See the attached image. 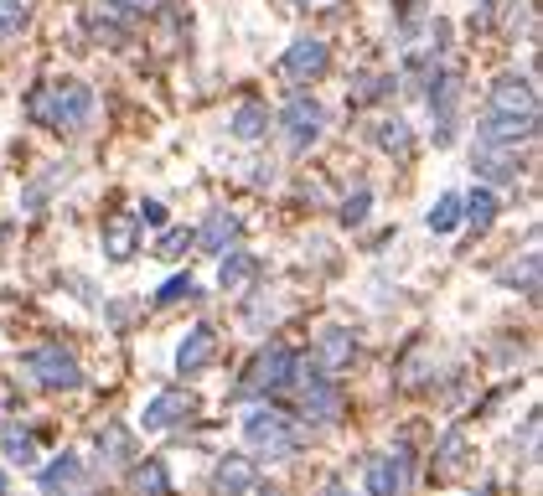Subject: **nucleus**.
I'll list each match as a JSON object with an SVG mask.
<instances>
[{
    "mask_svg": "<svg viewBox=\"0 0 543 496\" xmlns=\"http://www.w3.org/2000/svg\"><path fill=\"white\" fill-rule=\"evenodd\" d=\"M244 440L264 460H290V455H300V445H306V429H300L280 403H254V409L244 414Z\"/></svg>",
    "mask_w": 543,
    "mask_h": 496,
    "instance_id": "f03ea898",
    "label": "nucleus"
},
{
    "mask_svg": "<svg viewBox=\"0 0 543 496\" xmlns=\"http://www.w3.org/2000/svg\"><path fill=\"white\" fill-rule=\"evenodd\" d=\"M68 176H73V166H68V161H63V166H52V171H42V176L21 192V207H26V212H42V207H47V197H52Z\"/></svg>",
    "mask_w": 543,
    "mask_h": 496,
    "instance_id": "393cba45",
    "label": "nucleus"
},
{
    "mask_svg": "<svg viewBox=\"0 0 543 496\" xmlns=\"http://www.w3.org/2000/svg\"><path fill=\"white\" fill-rule=\"evenodd\" d=\"M130 491H135V496H171V471H166V460H161V455L135 460V465H130Z\"/></svg>",
    "mask_w": 543,
    "mask_h": 496,
    "instance_id": "412c9836",
    "label": "nucleus"
},
{
    "mask_svg": "<svg viewBox=\"0 0 543 496\" xmlns=\"http://www.w3.org/2000/svg\"><path fill=\"white\" fill-rule=\"evenodd\" d=\"M135 217H140V223H150V228H166V207L161 202H140Z\"/></svg>",
    "mask_w": 543,
    "mask_h": 496,
    "instance_id": "c9c22d12",
    "label": "nucleus"
},
{
    "mask_svg": "<svg viewBox=\"0 0 543 496\" xmlns=\"http://www.w3.org/2000/svg\"><path fill=\"white\" fill-rule=\"evenodd\" d=\"M32 119L47 124V130L78 135V130H88V119H94V88L78 83V78L47 83V88L32 93Z\"/></svg>",
    "mask_w": 543,
    "mask_h": 496,
    "instance_id": "f257e3e1",
    "label": "nucleus"
},
{
    "mask_svg": "<svg viewBox=\"0 0 543 496\" xmlns=\"http://www.w3.org/2000/svg\"><path fill=\"white\" fill-rule=\"evenodd\" d=\"M352 352H357L352 331H347V326H326L321 341H316V362H311V367H321V372H331V378H337L342 367H352Z\"/></svg>",
    "mask_w": 543,
    "mask_h": 496,
    "instance_id": "f3484780",
    "label": "nucleus"
},
{
    "mask_svg": "<svg viewBox=\"0 0 543 496\" xmlns=\"http://www.w3.org/2000/svg\"><path fill=\"white\" fill-rule=\"evenodd\" d=\"M502 285H507V290H523V295L538 290V254H533V248L523 254V269H518V264H507V269H502Z\"/></svg>",
    "mask_w": 543,
    "mask_h": 496,
    "instance_id": "c756f323",
    "label": "nucleus"
},
{
    "mask_svg": "<svg viewBox=\"0 0 543 496\" xmlns=\"http://www.w3.org/2000/svg\"><path fill=\"white\" fill-rule=\"evenodd\" d=\"M104 11L119 16V21H135V16H156V11H166V0H104Z\"/></svg>",
    "mask_w": 543,
    "mask_h": 496,
    "instance_id": "2f4dec72",
    "label": "nucleus"
},
{
    "mask_svg": "<svg viewBox=\"0 0 543 496\" xmlns=\"http://www.w3.org/2000/svg\"><path fill=\"white\" fill-rule=\"evenodd\" d=\"M487 109L492 114H538V93H533V78H518V73H502L487 93Z\"/></svg>",
    "mask_w": 543,
    "mask_h": 496,
    "instance_id": "9b49d317",
    "label": "nucleus"
},
{
    "mask_svg": "<svg viewBox=\"0 0 543 496\" xmlns=\"http://www.w3.org/2000/svg\"><path fill=\"white\" fill-rule=\"evenodd\" d=\"M26 378H32L37 388H47V393H73V388H83V367H78V357L73 352H63L57 341H47V347H37V352H26Z\"/></svg>",
    "mask_w": 543,
    "mask_h": 496,
    "instance_id": "20e7f679",
    "label": "nucleus"
},
{
    "mask_svg": "<svg viewBox=\"0 0 543 496\" xmlns=\"http://www.w3.org/2000/svg\"><path fill=\"white\" fill-rule=\"evenodd\" d=\"M368 207H373V192L368 186H357V192L342 202V228H362L368 223Z\"/></svg>",
    "mask_w": 543,
    "mask_h": 496,
    "instance_id": "473e14b6",
    "label": "nucleus"
},
{
    "mask_svg": "<svg viewBox=\"0 0 543 496\" xmlns=\"http://www.w3.org/2000/svg\"><path fill=\"white\" fill-rule=\"evenodd\" d=\"M321 496H352V491H347V486H326Z\"/></svg>",
    "mask_w": 543,
    "mask_h": 496,
    "instance_id": "e433bc0d",
    "label": "nucleus"
},
{
    "mask_svg": "<svg viewBox=\"0 0 543 496\" xmlns=\"http://www.w3.org/2000/svg\"><path fill=\"white\" fill-rule=\"evenodd\" d=\"M26 26V0H0V42Z\"/></svg>",
    "mask_w": 543,
    "mask_h": 496,
    "instance_id": "72a5a7b5",
    "label": "nucleus"
},
{
    "mask_svg": "<svg viewBox=\"0 0 543 496\" xmlns=\"http://www.w3.org/2000/svg\"><path fill=\"white\" fill-rule=\"evenodd\" d=\"M228 135H233V140H244V145L264 140V135H269V104L244 99V104L233 109V119H228Z\"/></svg>",
    "mask_w": 543,
    "mask_h": 496,
    "instance_id": "aec40b11",
    "label": "nucleus"
},
{
    "mask_svg": "<svg viewBox=\"0 0 543 496\" xmlns=\"http://www.w3.org/2000/svg\"><path fill=\"white\" fill-rule=\"evenodd\" d=\"M538 135V114H481V124H476V145H528Z\"/></svg>",
    "mask_w": 543,
    "mask_h": 496,
    "instance_id": "1a4fd4ad",
    "label": "nucleus"
},
{
    "mask_svg": "<svg viewBox=\"0 0 543 496\" xmlns=\"http://www.w3.org/2000/svg\"><path fill=\"white\" fill-rule=\"evenodd\" d=\"M0 450H6L11 465H21V471H26V465H37V434L21 429V424H6V429H0Z\"/></svg>",
    "mask_w": 543,
    "mask_h": 496,
    "instance_id": "b1692460",
    "label": "nucleus"
},
{
    "mask_svg": "<svg viewBox=\"0 0 543 496\" xmlns=\"http://www.w3.org/2000/svg\"><path fill=\"white\" fill-rule=\"evenodd\" d=\"M223 264H218V290H249L254 279H259V259L249 254V248H228V254H218Z\"/></svg>",
    "mask_w": 543,
    "mask_h": 496,
    "instance_id": "6ab92c4d",
    "label": "nucleus"
},
{
    "mask_svg": "<svg viewBox=\"0 0 543 496\" xmlns=\"http://www.w3.org/2000/svg\"><path fill=\"white\" fill-rule=\"evenodd\" d=\"M471 171H476L481 181H492V186H512V181L523 176L518 150H512V145H476V150H471Z\"/></svg>",
    "mask_w": 543,
    "mask_h": 496,
    "instance_id": "f8f14e48",
    "label": "nucleus"
},
{
    "mask_svg": "<svg viewBox=\"0 0 543 496\" xmlns=\"http://www.w3.org/2000/svg\"><path fill=\"white\" fill-rule=\"evenodd\" d=\"M249 496H285V491H259V486H254V491H249Z\"/></svg>",
    "mask_w": 543,
    "mask_h": 496,
    "instance_id": "58836bf2",
    "label": "nucleus"
},
{
    "mask_svg": "<svg viewBox=\"0 0 543 496\" xmlns=\"http://www.w3.org/2000/svg\"><path fill=\"white\" fill-rule=\"evenodd\" d=\"M326 68H331V47H326L321 37H295L290 52L280 57V73H285L290 83H316Z\"/></svg>",
    "mask_w": 543,
    "mask_h": 496,
    "instance_id": "9d476101",
    "label": "nucleus"
},
{
    "mask_svg": "<svg viewBox=\"0 0 543 496\" xmlns=\"http://www.w3.org/2000/svg\"><path fill=\"white\" fill-rule=\"evenodd\" d=\"M461 471H466V434L450 429L440 440V450H435V476L445 481V476H461Z\"/></svg>",
    "mask_w": 543,
    "mask_h": 496,
    "instance_id": "bb28decb",
    "label": "nucleus"
},
{
    "mask_svg": "<svg viewBox=\"0 0 543 496\" xmlns=\"http://www.w3.org/2000/svg\"><path fill=\"white\" fill-rule=\"evenodd\" d=\"M192 414H197V398L187 388H161L156 398L145 403L140 424H145V434H166V429H181Z\"/></svg>",
    "mask_w": 543,
    "mask_h": 496,
    "instance_id": "0eeeda50",
    "label": "nucleus"
},
{
    "mask_svg": "<svg viewBox=\"0 0 543 496\" xmlns=\"http://www.w3.org/2000/svg\"><path fill=\"white\" fill-rule=\"evenodd\" d=\"M6 491H11V476H6V471H0V496H6Z\"/></svg>",
    "mask_w": 543,
    "mask_h": 496,
    "instance_id": "4c0bfd02",
    "label": "nucleus"
},
{
    "mask_svg": "<svg viewBox=\"0 0 543 496\" xmlns=\"http://www.w3.org/2000/svg\"><path fill=\"white\" fill-rule=\"evenodd\" d=\"M99 455H104V465H135V434L125 424H104L99 429Z\"/></svg>",
    "mask_w": 543,
    "mask_h": 496,
    "instance_id": "5701e85b",
    "label": "nucleus"
},
{
    "mask_svg": "<svg viewBox=\"0 0 543 496\" xmlns=\"http://www.w3.org/2000/svg\"><path fill=\"white\" fill-rule=\"evenodd\" d=\"M181 300H197V279L192 274H171L166 285L156 290V305H181Z\"/></svg>",
    "mask_w": 543,
    "mask_h": 496,
    "instance_id": "7c9ffc66",
    "label": "nucleus"
},
{
    "mask_svg": "<svg viewBox=\"0 0 543 496\" xmlns=\"http://www.w3.org/2000/svg\"><path fill=\"white\" fill-rule=\"evenodd\" d=\"M476 496H492V486H481V491H476Z\"/></svg>",
    "mask_w": 543,
    "mask_h": 496,
    "instance_id": "ea45409f",
    "label": "nucleus"
},
{
    "mask_svg": "<svg viewBox=\"0 0 543 496\" xmlns=\"http://www.w3.org/2000/svg\"><path fill=\"white\" fill-rule=\"evenodd\" d=\"M373 140H378V150H388V155H399V161H404V155L414 150V130H409V119H378V130H373Z\"/></svg>",
    "mask_w": 543,
    "mask_h": 496,
    "instance_id": "a878e982",
    "label": "nucleus"
},
{
    "mask_svg": "<svg viewBox=\"0 0 543 496\" xmlns=\"http://www.w3.org/2000/svg\"><path fill=\"white\" fill-rule=\"evenodd\" d=\"M497 212H502V202H497V192L492 186H476V192H466L461 197V217L476 228V233H487L492 223H497Z\"/></svg>",
    "mask_w": 543,
    "mask_h": 496,
    "instance_id": "4be33fe9",
    "label": "nucleus"
},
{
    "mask_svg": "<svg viewBox=\"0 0 543 496\" xmlns=\"http://www.w3.org/2000/svg\"><path fill=\"white\" fill-rule=\"evenodd\" d=\"M37 486H42V496H88V465L78 455H57L37 476Z\"/></svg>",
    "mask_w": 543,
    "mask_h": 496,
    "instance_id": "ddd939ff",
    "label": "nucleus"
},
{
    "mask_svg": "<svg viewBox=\"0 0 543 496\" xmlns=\"http://www.w3.org/2000/svg\"><path fill=\"white\" fill-rule=\"evenodd\" d=\"M192 243H202V254H228V248L238 243V217L233 212H207V223L192 233Z\"/></svg>",
    "mask_w": 543,
    "mask_h": 496,
    "instance_id": "a211bd4d",
    "label": "nucleus"
},
{
    "mask_svg": "<svg viewBox=\"0 0 543 496\" xmlns=\"http://www.w3.org/2000/svg\"><path fill=\"white\" fill-rule=\"evenodd\" d=\"M187 248H192V228H166L161 243H156V254H161V259H181Z\"/></svg>",
    "mask_w": 543,
    "mask_h": 496,
    "instance_id": "f704fd0d",
    "label": "nucleus"
},
{
    "mask_svg": "<svg viewBox=\"0 0 543 496\" xmlns=\"http://www.w3.org/2000/svg\"><path fill=\"white\" fill-rule=\"evenodd\" d=\"M140 217L135 212H114L109 223H104V254L114 259V264H125V259H135V248H140Z\"/></svg>",
    "mask_w": 543,
    "mask_h": 496,
    "instance_id": "dca6fc26",
    "label": "nucleus"
},
{
    "mask_svg": "<svg viewBox=\"0 0 543 496\" xmlns=\"http://www.w3.org/2000/svg\"><path fill=\"white\" fill-rule=\"evenodd\" d=\"M259 486V460L254 455H223L213 471V496H249Z\"/></svg>",
    "mask_w": 543,
    "mask_h": 496,
    "instance_id": "2eb2a0df",
    "label": "nucleus"
},
{
    "mask_svg": "<svg viewBox=\"0 0 543 496\" xmlns=\"http://www.w3.org/2000/svg\"><path fill=\"white\" fill-rule=\"evenodd\" d=\"M326 130V109L311 99V93H295V99L280 109V135H285V150L290 155H306Z\"/></svg>",
    "mask_w": 543,
    "mask_h": 496,
    "instance_id": "423d86ee",
    "label": "nucleus"
},
{
    "mask_svg": "<svg viewBox=\"0 0 543 496\" xmlns=\"http://www.w3.org/2000/svg\"><path fill=\"white\" fill-rule=\"evenodd\" d=\"M280 310H285V305L269 300V290H254L249 305H244V326H249V331H269V326L280 321Z\"/></svg>",
    "mask_w": 543,
    "mask_h": 496,
    "instance_id": "cd10ccee",
    "label": "nucleus"
},
{
    "mask_svg": "<svg viewBox=\"0 0 543 496\" xmlns=\"http://www.w3.org/2000/svg\"><path fill=\"white\" fill-rule=\"evenodd\" d=\"M295 372H300V352L285 347V341H269L249 362L244 378H238V398H275V393L295 388Z\"/></svg>",
    "mask_w": 543,
    "mask_h": 496,
    "instance_id": "7ed1b4c3",
    "label": "nucleus"
},
{
    "mask_svg": "<svg viewBox=\"0 0 543 496\" xmlns=\"http://www.w3.org/2000/svg\"><path fill=\"white\" fill-rule=\"evenodd\" d=\"M409 465H414L409 445L373 455L368 460V496H404L409 491Z\"/></svg>",
    "mask_w": 543,
    "mask_h": 496,
    "instance_id": "6e6552de",
    "label": "nucleus"
},
{
    "mask_svg": "<svg viewBox=\"0 0 543 496\" xmlns=\"http://www.w3.org/2000/svg\"><path fill=\"white\" fill-rule=\"evenodd\" d=\"M425 228H430V233H456V228H461V192H445V197L430 207Z\"/></svg>",
    "mask_w": 543,
    "mask_h": 496,
    "instance_id": "c85d7f7f",
    "label": "nucleus"
},
{
    "mask_svg": "<svg viewBox=\"0 0 543 496\" xmlns=\"http://www.w3.org/2000/svg\"><path fill=\"white\" fill-rule=\"evenodd\" d=\"M295 388H300V414H306L311 424H337L342 419V388L331 383V372L300 362Z\"/></svg>",
    "mask_w": 543,
    "mask_h": 496,
    "instance_id": "39448f33",
    "label": "nucleus"
},
{
    "mask_svg": "<svg viewBox=\"0 0 543 496\" xmlns=\"http://www.w3.org/2000/svg\"><path fill=\"white\" fill-rule=\"evenodd\" d=\"M218 357V331L213 326H192L187 336H181V347H176V372H187V378H197V372H207Z\"/></svg>",
    "mask_w": 543,
    "mask_h": 496,
    "instance_id": "4468645a",
    "label": "nucleus"
}]
</instances>
